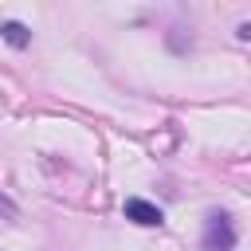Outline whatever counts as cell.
I'll list each match as a JSON object with an SVG mask.
<instances>
[{
  "mask_svg": "<svg viewBox=\"0 0 251 251\" xmlns=\"http://www.w3.org/2000/svg\"><path fill=\"white\" fill-rule=\"evenodd\" d=\"M126 220H133V224H141V227H161V224H165L161 208L149 204V200H141V196H129V200H126Z\"/></svg>",
  "mask_w": 251,
  "mask_h": 251,
  "instance_id": "obj_2",
  "label": "cell"
},
{
  "mask_svg": "<svg viewBox=\"0 0 251 251\" xmlns=\"http://www.w3.org/2000/svg\"><path fill=\"white\" fill-rule=\"evenodd\" d=\"M0 35H4L12 47H27V43H31V31H27L20 20H4V24H0Z\"/></svg>",
  "mask_w": 251,
  "mask_h": 251,
  "instance_id": "obj_3",
  "label": "cell"
},
{
  "mask_svg": "<svg viewBox=\"0 0 251 251\" xmlns=\"http://www.w3.org/2000/svg\"><path fill=\"white\" fill-rule=\"evenodd\" d=\"M200 251H235V227H231V216L227 212H212L204 220Z\"/></svg>",
  "mask_w": 251,
  "mask_h": 251,
  "instance_id": "obj_1",
  "label": "cell"
}]
</instances>
